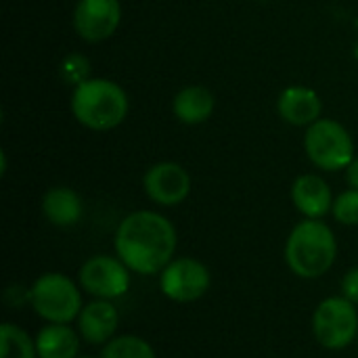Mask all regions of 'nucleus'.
<instances>
[{
  "mask_svg": "<svg viewBox=\"0 0 358 358\" xmlns=\"http://www.w3.org/2000/svg\"><path fill=\"white\" fill-rule=\"evenodd\" d=\"M176 229L157 212L138 210L128 214L115 231L117 258L138 275H157L176 252Z\"/></svg>",
  "mask_w": 358,
  "mask_h": 358,
  "instance_id": "f257e3e1",
  "label": "nucleus"
},
{
  "mask_svg": "<svg viewBox=\"0 0 358 358\" xmlns=\"http://www.w3.org/2000/svg\"><path fill=\"white\" fill-rule=\"evenodd\" d=\"M71 113L78 124L94 132H109L117 128L130 109L126 90L107 78H88L73 86Z\"/></svg>",
  "mask_w": 358,
  "mask_h": 358,
  "instance_id": "f03ea898",
  "label": "nucleus"
},
{
  "mask_svg": "<svg viewBox=\"0 0 358 358\" xmlns=\"http://www.w3.org/2000/svg\"><path fill=\"white\" fill-rule=\"evenodd\" d=\"M338 241L334 231L317 218L298 222L285 243V262L302 279L323 277L336 262Z\"/></svg>",
  "mask_w": 358,
  "mask_h": 358,
  "instance_id": "7ed1b4c3",
  "label": "nucleus"
},
{
  "mask_svg": "<svg viewBox=\"0 0 358 358\" xmlns=\"http://www.w3.org/2000/svg\"><path fill=\"white\" fill-rule=\"evenodd\" d=\"M29 304L46 323H71L82 313V294L63 273H44L29 287Z\"/></svg>",
  "mask_w": 358,
  "mask_h": 358,
  "instance_id": "20e7f679",
  "label": "nucleus"
},
{
  "mask_svg": "<svg viewBox=\"0 0 358 358\" xmlns=\"http://www.w3.org/2000/svg\"><path fill=\"white\" fill-rule=\"evenodd\" d=\"M304 151L317 168L338 172L346 170L355 159V141L344 124L321 117L306 128Z\"/></svg>",
  "mask_w": 358,
  "mask_h": 358,
  "instance_id": "39448f33",
  "label": "nucleus"
},
{
  "mask_svg": "<svg viewBox=\"0 0 358 358\" xmlns=\"http://www.w3.org/2000/svg\"><path fill=\"white\" fill-rule=\"evenodd\" d=\"M315 340L327 350H344L358 338V315L355 304L342 298L323 300L313 315Z\"/></svg>",
  "mask_w": 358,
  "mask_h": 358,
  "instance_id": "423d86ee",
  "label": "nucleus"
},
{
  "mask_svg": "<svg viewBox=\"0 0 358 358\" xmlns=\"http://www.w3.org/2000/svg\"><path fill=\"white\" fill-rule=\"evenodd\" d=\"M212 277L206 264L195 258H176L159 273L162 294L180 304L203 298L210 289Z\"/></svg>",
  "mask_w": 358,
  "mask_h": 358,
  "instance_id": "0eeeda50",
  "label": "nucleus"
},
{
  "mask_svg": "<svg viewBox=\"0 0 358 358\" xmlns=\"http://www.w3.org/2000/svg\"><path fill=\"white\" fill-rule=\"evenodd\" d=\"M128 266L120 258L111 256H92L80 268L82 289L96 300H115L122 298L130 287Z\"/></svg>",
  "mask_w": 358,
  "mask_h": 358,
  "instance_id": "6e6552de",
  "label": "nucleus"
},
{
  "mask_svg": "<svg viewBox=\"0 0 358 358\" xmlns=\"http://www.w3.org/2000/svg\"><path fill=\"white\" fill-rule=\"evenodd\" d=\"M120 21V0H78L73 8V29L82 40L90 44L111 38L117 31Z\"/></svg>",
  "mask_w": 358,
  "mask_h": 358,
  "instance_id": "1a4fd4ad",
  "label": "nucleus"
},
{
  "mask_svg": "<svg viewBox=\"0 0 358 358\" xmlns=\"http://www.w3.org/2000/svg\"><path fill=\"white\" fill-rule=\"evenodd\" d=\"M147 197L157 206H178L191 193V176L176 162H157L143 176Z\"/></svg>",
  "mask_w": 358,
  "mask_h": 358,
  "instance_id": "9d476101",
  "label": "nucleus"
},
{
  "mask_svg": "<svg viewBox=\"0 0 358 358\" xmlns=\"http://www.w3.org/2000/svg\"><path fill=\"white\" fill-rule=\"evenodd\" d=\"M277 111L279 117L292 126H310L317 120H321L323 113V101L319 96L317 90L302 86V84H294L287 86L279 99H277Z\"/></svg>",
  "mask_w": 358,
  "mask_h": 358,
  "instance_id": "9b49d317",
  "label": "nucleus"
},
{
  "mask_svg": "<svg viewBox=\"0 0 358 358\" xmlns=\"http://www.w3.org/2000/svg\"><path fill=\"white\" fill-rule=\"evenodd\" d=\"M78 321V334L84 342L92 346H105L109 340L115 338L120 315L117 308L111 304V300H94L86 304L80 313Z\"/></svg>",
  "mask_w": 358,
  "mask_h": 358,
  "instance_id": "f8f14e48",
  "label": "nucleus"
},
{
  "mask_svg": "<svg viewBox=\"0 0 358 358\" xmlns=\"http://www.w3.org/2000/svg\"><path fill=\"white\" fill-rule=\"evenodd\" d=\"M292 201L306 218L321 220L334 208V193L319 174H302L292 185Z\"/></svg>",
  "mask_w": 358,
  "mask_h": 358,
  "instance_id": "ddd939ff",
  "label": "nucleus"
},
{
  "mask_svg": "<svg viewBox=\"0 0 358 358\" xmlns=\"http://www.w3.org/2000/svg\"><path fill=\"white\" fill-rule=\"evenodd\" d=\"M214 109H216V96L210 88L201 84H191L180 88L172 101L174 117L185 126H199L208 122Z\"/></svg>",
  "mask_w": 358,
  "mask_h": 358,
  "instance_id": "4468645a",
  "label": "nucleus"
},
{
  "mask_svg": "<svg viewBox=\"0 0 358 358\" xmlns=\"http://www.w3.org/2000/svg\"><path fill=\"white\" fill-rule=\"evenodd\" d=\"M42 214L50 224L59 229H67L82 220L84 203H82V197L73 189L52 187L42 197Z\"/></svg>",
  "mask_w": 358,
  "mask_h": 358,
  "instance_id": "2eb2a0df",
  "label": "nucleus"
},
{
  "mask_svg": "<svg viewBox=\"0 0 358 358\" xmlns=\"http://www.w3.org/2000/svg\"><path fill=\"white\" fill-rule=\"evenodd\" d=\"M38 358H78L80 334L67 323H48L36 336Z\"/></svg>",
  "mask_w": 358,
  "mask_h": 358,
  "instance_id": "dca6fc26",
  "label": "nucleus"
},
{
  "mask_svg": "<svg viewBox=\"0 0 358 358\" xmlns=\"http://www.w3.org/2000/svg\"><path fill=\"white\" fill-rule=\"evenodd\" d=\"M0 358H38L36 340L19 325L2 323L0 327Z\"/></svg>",
  "mask_w": 358,
  "mask_h": 358,
  "instance_id": "f3484780",
  "label": "nucleus"
},
{
  "mask_svg": "<svg viewBox=\"0 0 358 358\" xmlns=\"http://www.w3.org/2000/svg\"><path fill=\"white\" fill-rule=\"evenodd\" d=\"M101 358H157L151 344L138 336H117L109 340L103 350Z\"/></svg>",
  "mask_w": 358,
  "mask_h": 358,
  "instance_id": "a211bd4d",
  "label": "nucleus"
},
{
  "mask_svg": "<svg viewBox=\"0 0 358 358\" xmlns=\"http://www.w3.org/2000/svg\"><path fill=\"white\" fill-rule=\"evenodd\" d=\"M334 218L340 224L346 227H358V191L357 189H348L344 193H340L334 199V208H331Z\"/></svg>",
  "mask_w": 358,
  "mask_h": 358,
  "instance_id": "6ab92c4d",
  "label": "nucleus"
},
{
  "mask_svg": "<svg viewBox=\"0 0 358 358\" xmlns=\"http://www.w3.org/2000/svg\"><path fill=\"white\" fill-rule=\"evenodd\" d=\"M59 71H61V78H63L67 84L78 86L80 82H84V80L90 78V76H88V73H90V63H88V59H86L84 55L71 52V55H67V57L61 61Z\"/></svg>",
  "mask_w": 358,
  "mask_h": 358,
  "instance_id": "aec40b11",
  "label": "nucleus"
},
{
  "mask_svg": "<svg viewBox=\"0 0 358 358\" xmlns=\"http://www.w3.org/2000/svg\"><path fill=\"white\" fill-rule=\"evenodd\" d=\"M342 294L352 304H358V266L350 268L342 279Z\"/></svg>",
  "mask_w": 358,
  "mask_h": 358,
  "instance_id": "412c9836",
  "label": "nucleus"
},
{
  "mask_svg": "<svg viewBox=\"0 0 358 358\" xmlns=\"http://www.w3.org/2000/svg\"><path fill=\"white\" fill-rule=\"evenodd\" d=\"M346 182L350 185V189L358 191V157L350 162V166L346 168Z\"/></svg>",
  "mask_w": 358,
  "mask_h": 358,
  "instance_id": "4be33fe9",
  "label": "nucleus"
},
{
  "mask_svg": "<svg viewBox=\"0 0 358 358\" xmlns=\"http://www.w3.org/2000/svg\"><path fill=\"white\" fill-rule=\"evenodd\" d=\"M78 358H94V357H78Z\"/></svg>",
  "mask_w": 358,
  "mask_h": 358,
  "instance_id": "5701e85b",
  "label": "nucleus"
}]
</instances>
